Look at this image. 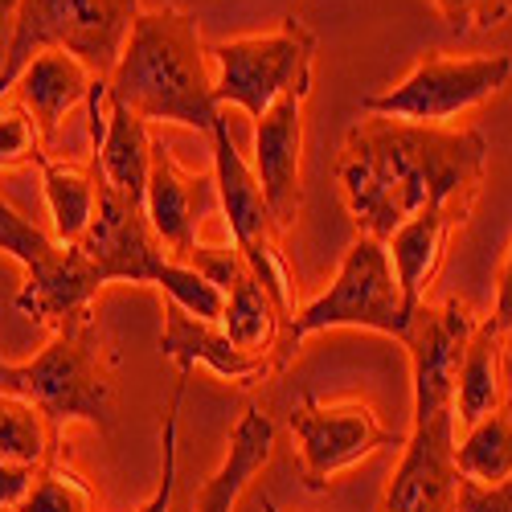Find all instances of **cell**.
<instances>
[{
    "label": "cell",
    "instance_id": "obj_1",
    "mask_svg": "<svg viewBox=\"0 0 512 512\" xmlns=\"http://www.w3.org/2000/svg\"><path fill=\"white\" fill-rule=\"evenodd\" d=\"M488 177V140L476 127H422L361 115L336 160V185L357 234L390 242L398 226L443 209L467 226Z\"/></svg>",
    "mask_w": 512,
    "mask_h": 512
},
{
    "label": "cell",
    "instance_id": "obj_2",
    "mask_svg": "<svg viewBox=\"0 0 512 512\" xmlns=\"http://www.w3.org/2000/svg\"><path fill=\"white\" fill-rule=\"evenodd\" d=\"M476 328L467 304L447 300L414 312L406 349L414 369V426L402 459L381 496V512H451L459 488V422H455V365Z\"/></svg>",
    "mask_w": 512,
    "mask_h": 512
},
{
    "label": "cell",
    "instance_id": "obj_3",
    "mask_svg": "<svg viewBox=\"0 0 512 512\" xmlns=\"http://www.w3.org/2000/svg\"><path fill=\"white\" fill-rule=\"evenodd\" d=\"M107 95L144 123H181L209 136L222 107L213 99V62L201 25L185 9H152L132 21L115 70L103 78Z\"/></svg>",
    "mask_w": 512,
    "mask_h": 512
},
{
    "label": "cell",
    "instance_id": "obj_4",
    "mask_svg": "<svg viewBox=\"0 0 512 512\" xmlns=\"http://www.w3.org/2000/svg\"><path fill=\"white\" fill-rule=\"evenodd\" d=\"M9 390L29 398L46 414L58 439L74 422H91L99 431H111L115 353L107 345V332H103L95 304L54 324L50 345L33 361L9 365Z\"/></svg>",
    "mask_w": 512,
    "mask_h": 512
},
{
    "label": "cell",
    "instance_id": "obj_5",
    "mask_svg": "<svg viewBox=\"0 0 512 512\" xmlns=\"http://www.w3.org/2000/svg\"><path fill=\"white\" fill-rule=\"evenodd\" d=\"M99 185V181H95ZM78 250L87 254V263L95 275L107 283H152L164 291V300L181 304L197 320H222L226 295L205 283L193 267L168 259L164 246L156 242L144 205L119 197L115 189L99 185V205H95V222L87 238L78 242Z\"/></svg>",
    "mask_w": 512,
    "mask_h": 512
},
{
    "label": "cell",
    "instance_id": "obj_6",
    "mask_svg": "<svg viewBox=\"0 0 512 512\" xmlns=\"http://www.w3.org/2000/svg\"><path fill=\"white\" fill-rule=\"evenodd\" d=\"M136 17L140 0H17L0 66V99L41 50H66L95 78H107Z\"/></svg>",
    "mask_w": 512,
    "mask_h": 512
},
{
    "label": "cell",
    "instance_id": "obj_7",
    "mask_svg": "<svg viewBox=\"0 0 512 512\" xmlns=\"http://www.w3.org/2000/svg\"><path fill=\"white\" fill-rule=\"evenodd\" d=\"M410 324H414V312L402 300L386 242L357 234L353 246L345 250V259H340V271L328 283V291L316 295L312 304H304L283 324L275 361L283 373L291 365L295 349H300V340L312 332H328V328H369V332L394 336L406 345Z\"/></svg>",
    "mask_w": 512,
    "mask_h": 512
},
{
    "label": "cell",
    "instance_id": "obj_8",
    "mask_svg": "<svg viewBox=\"0 0 512 512\" xmlns=\"http://www.w3.org/2000/svg\"><path fill=\"white\" fill-rule=\"evenodd\" d=\"M213 62V99L218 107H238L250 119H263L287 91L312 95L316 70V33L287 17L275 33L230 37L209 50Z\"/></svg>",
    "mask_w": 512,
    "mask_h": 512
},
{
    "label": "cell",
    "instance_id": "obj_9",
    "mask_svg": "<svg viewBox=\"0 0 512 512\" xmlns=\"http://www.w3.org/2000/svg\"><path fill=\"white\" fill-rule=\"evenodd\" d=\"M209 140H213V189H218V205L226 213L230 242L238 246L242 263L250 267L254 279H259V287L275 300L283 320H291L295 312H300V304H295V279H291V267L283 259L279 226L271 218L263 185H259V177H254L250 160L238 152L226 115H218Z\"/></svg>",
    "mask_w": 512,
    "mask_h": 512
},
{
    "label": "cell",
    "instance_id": "obj_10",
    "mask_svg": "<svg viewBox=\"0 0 512 512\" xmlns=\"http://www.w3.org/2000/svg\"><path fill=\"white\" fill-rule=\"evenodd\" d=\"M508 78H512L508 54L459 58L443 50H426L398 87L369 95L361 103V115H386V119L422 123V127H451L459 115L496 99L508 87Z\"/></svg>",
    "mask_w": 512,
    "mask_h": 512
},
{
    "label": "cell",
    "instance_id": "obj_11",
    "mask_svg": "<svg viewBox=\"0 0 512 512\" xmlns=\"http://www.w3.org/2000/svg\"><path fill=\"white\" fill-rule=\"evenodd\" d=\"M291 435H295V447H300L304 484L312 492H324L340 472H349L353 463L406 443L398 431H390V426L377 418V410L369 402H361V398L320 402L312 390H304L300 406L291 410Z\"/></svg>",
    "mask_w": 512,
    "mask_h": 512
},
{
    "label": "cell",
    "instance_id": "obj_12",
    "mask_svg": "<svg viewBox=\"0 0 512 512\" xmlns=\"http://www.w3.org/2000/svg\"><path fill=\"white\" fill-rule=\"evenodd\" d=\"M304 103L308 91H287L254 119V177L263 185L279 230L295 226L304 209Z\"/></svg>",
    "mask_w": 512,
    "mask_h": 512
},
{
    "label": "cell",
    "instance_id": "obj_13",
    "mask_svg": "<svg viewBox=\"0 0 512 512\" xmlns=\"http://www.w3.org/2000/svg\"><path fill=\"white\" fill-rule=\"evenodd\" d=\"M218 201L213 177L185 168L168 148L152 144V168H148V189H144V213L156 242L164 246L168 259L185 263L197 250L201 218Z\"/></svg>",
    "mask_w": 512,
    "mask_h": 512
},
{
    "label": "cell",
    "instance_id": "obj_14",
    "mask_svg": "<svg viewBox=\"0 0 512 512\" xmlns=\"http://www.w3.org/2000/svg\"><path fill=\"white\" fill-rule=\"evenodd\" d=\"M160 353L173 357L181 365V373H189L193 365H205L209 373H218L238 386H254L263 377H275L279 365L275 357H254L242 353L234 340L218 328V320H197L189 316L181 304L164 300V332H160Z\"/></svg>",
    "mask_w": 512,
    "mask_h": 512
},
{
    "label": "cell",
    "instance_id": "obj_15",
    "mask_svg": "<svg viewBox=\"0 0 512 512\" xmlns=\"http://www.w3.org/2000/svg\"><path fill=\"white\" fill-rule=\"evenodd\" d=\"M512 402V357H508V332L492 320H476L472 336L455 365V422L467 431L484 414Z\"/></svg>",
    "mask_w": 512,
    "mask_h": 512
},
{
    "label": "cell",
    "instance_id": "obj_16",
    "mask_svg": "<svg viewBox=\"0 0 512 512\" xmlns=\"http://www.w3.org/2000/svg\"><path fill=\"white\" fill-rule=\"evenodd\" d=\"M13 87H17V103L37 123L41 148H50L58 140V127H62L66 111L78 107V103H87V95L95 87V74L66 50H41L17 74Z\"/></svg>",
    "mask_w": 512,
    "mask_h": 512
},
{
    "label": "cell",
    "instance_id": "obj_17",
    "mask_svg": "<svg viewBox=\"0 0 512 512\" xmlns=\"http://www.w3.org/2000/svg\"><path fill=\"white\" fill-rule=\"evenodd\" d=\"M463 230L459 218L443 209H426L418 218H410L406 226H398L386 242L390 250V263H394V275H398V287H402V300L410 312H418L426 304V291L435 287L439 271H443V259H447V246L451 238Z\"/></svg>",
    "mask_w": 512,
    "mask_h": 512
},
{
    "label": "cell",
    "instance_id": "obj_18",
    "mask_svg": "<svg viewBox=\"0 0 512 512\" xmlns=\"http://www.w3.org/2000/svg\"><path fill=\"white\" fill-rule=\"evenodd\" d=\"M91 173L99 185L115 189L119 197L144 205V189H148V168H152V136L148 123L140 115H132L123 103H115L107 95V127L99 144H91Z\"/></svg>",
    "mask_w": 512,
    "mask_h": 512
},
{
    "label": "cell",
    "instance_id": "obj_19",
    "mask_svg": "<svg viewBox=\"0 0 512 512\" xmlns=\"http://www.w3.org/2000/svg\"><path fill=\"white\" fill-rule=\"evenodd\" d=\"M271 447H275L271 414H263L259 406H246V414L238 418L234 435H230V451H226L222 467L193 496V512H234L242 492L259 480V472L271 463Z\"/></svg>",
    "mask_w": 512,
    "mask_h": 512
},
{
    "label": "cell",
    "instance_id": "obj_20",
    "mask_svg": "<svg viewBox=\"0 0 512 512\" xmlns=\"http://www.w3.org/2000/svg\"><path fill=\"white\" fill-rule=\"evenodd\" d=\"M41 185H46V201H50V218H54V242L58 246H78L87 238L91 222H95V205H99V185L91 164H62L54 156H41Z\"/></svg>",
    "mask_w": 512,
    "mask_h": 512
},
{
    "label": "cell",
    "instance_id": "obj_21",
    "mask_svg": "<svg viewBox=\"0 0 512 512\" xmlns=\"http://www.w3.org/2000/svg\"><path fill=\"white\" fill-rule=\"evenodd\" d=\"M283 312L275 308V300L259 287V279L250 275V267L242 271V279L226 291V308H222V320L218 328L234 340L242 353H254V357H275L279 349V336H283ZM279 365V361H275Z\"/></svg>",
    "mask_w": 512,
    "mask_h": 512
},
{
    "label": "cell",
    "instance_id": "obj_22",
    "mask_svg": "<svg viewBox=\"0 0 512 512\" xmlns=\"http://www.w3.org/2000/svg\"><path fill=\"white\" fill-rule=\"evenodd\" d=\"M62 439L54 435L50 418L41 414L29 398L0 390V463H17V467H46L58 459Z\"/></svg>",
    "mask_w": 512,
    "mask_h": 512
},
{
    "label": "cell",
    "instance_id": "obj_23",
    "mask_svg": "<svg viewBox=\"0 0 512 512\" xmlns=\"http://www.w3.org/2000/svg\"><path fill=\"white\" fill-rule=\"evenodd\" d=\"M455 467L463 480H480V484L512 480V402L484 414L459 435Z\"/></svg>",
    "mask_w": 512,
    "mask_h": 512
},
{
    "label": "cell",
    "instance_id": "obj_24",
    "mask_svg": "<svg viewBox=\"0 0 512 512\" xmlns=\"http://www.w3.org/2000/svg\"><path fill=\"white\" fill-rule=\"evenodd\" d=\"M95 508H99L95 488L62 459H50L46 467H37L25 500L13 512H95Z\"/></svg>",
    "mask_w": 512,
    "mask_h": 512
},
{
    "label": "cell",
    "instance_id": "obj_25",
    "mask_svg": "<svg viewBox=\"0 0 512 512\" xmlns=\"http://www.w3.org/2000/svg\"><path fill=\"white\" fill-rule=\"evenodd\" d=\"M0 250H5L9 259H17L25 271H33V267H41L58 250V242H54V234H46V230H37L33 222H25L21 213L5 197H0Z\"/></svg>",
    "mask_w": 512,
    "mask_h": 512
},
{
    "label": "cell",
    "instance_id": "obj_26",
    "mask_svg": "<svg viewBox=\"0 0 512 512\" xmlns=\"http://www.w3.org/2000/svg\"><path fill=\"white\" fill-rule=\"evenodd\" d=\"M41 156H50L41 148V136H37V123L29 119V111L21 103L5 107L0 103V173H13L21 164H37Z\"/></svg>",
    "mask_w": 512,
    "mask_h": 512
},
{
    "label": "cell",
    "instance_id": "obj_27",
    "mask_svg": "<svg viewBox=\"0 0 512 512\" xmlns=\"http://www.w3.org/2000/svg\"><path fill=\"white\" fill-rule=\"evenodd\" d=\"M431 5L447 21V29L459 37L488 33L512 17V0H431Z\"/></svg>",
    "mask_w": 512,
    "mask_h": 512
},
{
    "label": "cell",
    "instance_id": "obj_28",
    "mask_svg": "<svg viewBox=\"0 0 512 512\" xmlns=\"http://www.w3.org/2000/svg\"><path fill=\"white\" fill-rule=\"evenodd\" d=\"M185 381L189 373H181L177 381V390H173V402H168V414H164V467H160V484L152 492V500L140 508V512H173V500H177V414H181V398H185Z\"/></svg>",
    "mask_w": 512,
    "mask_h": 512
},
{
    "label": "cell",
    "instance_id": "obj_29",
    "mask_svg": "<svg viewBox=\"0 0 512 512\" xmlns=\"http://www.w3.org/2000/svg\"><path fill=\"white\" fill-rule=\"evenodd\" d=\"M185 267H193L205 283H213L222 295L242 279V271H246V263H242V254H238V246L234 242H226V246H201L197 242V250L185 259Z\"/></svg>",
    "mask_w": 512,
    "mask_h": 512
},
{
    "label": "cell",
    "instance_id": "obj_30",
    "mask_svg": "<svg viewBox=\"0 0 512 512\" xmlns=\"http://www.w3.org/2000/svg\"><path fill=\"white\" fill-rule=\"evenodd\" d=\"M451 512H512V480L480 484V480H463L459 476Z\"/></svg>",
    "mask_w": 512,
    "mask_h": 512
},
{
    "label": "cell",
    "instance_id": "obj_31",
    "mask_svg": "<svg viewBox=\"0 0 512 512\" xmlns=\"http://www.w3.org/2000/svg\"><path fill=\"white\" fill-rule=\"evenodd\" d=\"M500 332H512V238L500 254V267H496V304H492V316H488Z\"/></svg>",
    "mask_w": 512,
    "mask_h": 512
},
{
    "label": "cell",
    "instance_id": "obj_32",
    "mask_svg": "<svg viewBox=\"0 0 512 512\" xmlns=\"http://www.w3.org/2000/svg\"><path fill=\"white\" fill-rule=\"evenodd\" d=\"M33 467H17V463H0V512H13L21 500H25V492H29V484H33Z\"/></svg>",
    "mask_w": 512,
    "mask_h": 512
},
{
    "label": "cell",
    "instance_id": "obj_33",
    "mask_svg": "<svg viewBox=\"0 0 512 512\" xmlns=\"http://www.w3.org/2000/svg\"><path fill=\"white\" fill-rule=\"evenodd\" d=\"M13 9H17V0H0V37L9 33V21H13Z\"/></svg>",
    "mask_w": 512,
    "mask_h": 512
},
{
    "label": "cell",
    "instance_id": "obj_34",
    "mask_svg": "<svg viewBox=\"0 0 512 512\" xmlns=\"http://www.w3.org/2000/svg\"><path fill=\"white\" fill-rule=\"evenodd\" d=\"M0 390H9V365L0 361Z\"/></svg>",
    "mask_w": 512,
    "mask_h": 512
},
{
    "label": "cell",
    "instance_id": "obj_35",
    "mask_svg": "<svg viewBox=\"0 0 512 512\" xmlns=\"http://www.w3.org/2000/svg\"><path fill=\"white\" fill-rule=\"evenodd\" d=\"M263 512H279V504H275V500H267V496H263Z\"/></svg>",
    "mask_w": 512,
    "mask_h": 512
}]
</instances>
